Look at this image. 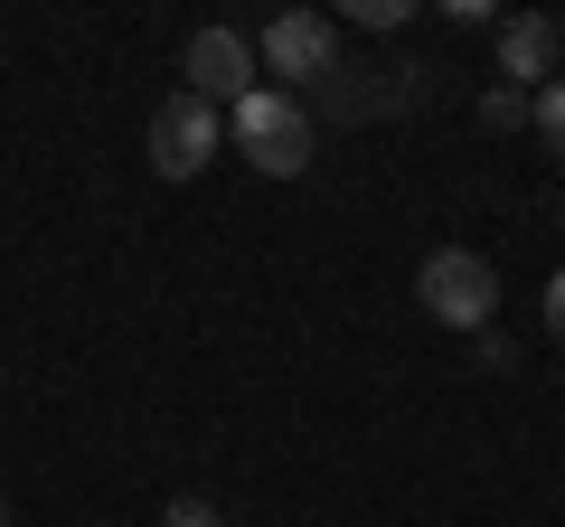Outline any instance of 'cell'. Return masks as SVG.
<instances>
[{"mask_svg":"<svg viewBox=\"0 0 565 527\" xmlns=\"http://www.w3.org/2000/svg\"><path fill=\"white\" fill-rule=\"evenodd\" d=\"M226 142L264 170V180H302L311 170V114L282 85H255L245 104H226Z\"/></svg>","mask_w":565,"mask_h":527,"instance_id":"obj_1","label":"cell"},{"mask_svg":"<svg viewBox=\"0 0 565 527\" xmlns=\"http://www.w3.org/2000/svg\"><path fill=\"white\" fill-rule=\"evenodd\" d=\"M424 311L444 330H490V311H500V273H490V255H471V245H434L415 273Z\"/></svg>","mask_w":565,"mask_h":527,"instance_id":"obj_2","label":"cell"},{"mask_svg":"<svg viewBox=\"0 0 565 527\" xmlns=\"http://www.w3.org/2000/svg\"><path fill=\"white\" fill-rule=\"evenodd\" d=\"M217 151H226V114L207 95H170L161 114H151V170H161V180H199Z\"/></svg>","mask_w":565,"mask_h":527,"instance_id":"obj_3","label":"cell"},{"mask_svg":"<svg viewBox=\"0 0 565 527\" xmlns=\"http://www.w3.org/2000/svg\"><path fill=\"white\" fill-rule=\"evenodd\" d=\"M255 57L274 66L282 85H330V76H340V29H330L321 10H282V20L264 29Z\"/></svg>","mask_w":565,"mask_h":527,"instance_id":"obj_4","label":"cell"},{"mask_svg":"<svg viewBox=\"0 0 565 527\" xmlns=\"http://www.w3.org/2000/svg\"><path fill=\"white\" fill-rule=\"evenodd\" d=\"M189 95H207L217 114L245 104L255 95V47H245L236 29H199V39H189Z\"/></svg>","mask_w":565,"mask_h":527,"instance_id":"obj_5","label":"cell"},{"mask_svg":"<svg viewBox=\"0 0 565 527\" xmlns=\"http://www.w3.org/2000/svg\"><path fill=\"white\" fill-rule=\"evenodd\" d=\"M556 47H565V29L546 20V10H519V20H500V76L519 85V76H556Z\"/></svg>","mask_w":565,"mask_h":527,"instance_id":"obj_6","label":"cell"},{"mask_svg":"<svg viewBox=\"0 0 565 527\" xmlns=\"http://www.w3.org/2000/svg\"><path fill=\"white\" fill-rule=\"evenodd\" d=\"M527 122H537V142H546V151L565 161V76H546V85H537V104H527Z\"/></svg>","mask_w":565,"mask_h":527,"instance_id":"obj_7","label":"cell"},{"mask_svg":"<svg viewBox=\"0 0 565 527\" xmlns=\"http://www.w3.org/2000/svg\"><path fill=\"white\" fill-rule=\"evenodd\" d=\"M481 114L500 122V132H519V122H527V95H519V85H490V95H481Z\"/></svg>","mask_w":565,"mask_h":527,"instance_id":"obj_8","label":"cell"},{"mask_svg":"<svg viewBox=\"0 0 565 527\" xmlns=\"http://www.w3.org/2000/svg\"><path fill=\"white\" fill-rule=\"evenodd\" d=\"M170 527H217V508L207 499H170Z\"/></svg>","mask_w":565,"mask_h":527,"instance_id":"obj_9","label":"cell"},{"mask_svg":"<svg viewBox=\"0 0 565 527\" xmlns=\"http://www.w3.org/2000/svg\"><path fill=\"white\" fill-rule=\"evenodd\" d=\"M546 330H556V340H565V273H556V283H546Z\"/></svg>","mask_w":565,"mask_h":527,"instance_id":"obj_10","label":"cell"},{"mask_svg":"<svg viewBox=\"0 0 565 527\" xmlns=\"http://www.w3.org/2000/svg\"><path fill=\"white\" fill-rule=\"evenodd\" d=\"M0 527H10V499H0Z\"/></svg>","mask_w":565,"mask_h":527,"instance_id":"obj_11","label":"cell"}]
</instances>
